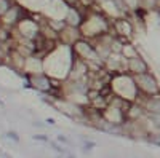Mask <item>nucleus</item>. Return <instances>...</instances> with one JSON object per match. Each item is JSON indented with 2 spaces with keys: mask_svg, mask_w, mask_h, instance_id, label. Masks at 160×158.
<instances>
[{
  "mask_svg": "<svg viewBox=\"0 0 160 158\" xmlns=\"http://www.w3.org/2000/svg\"><path fill=\"white\" fill-rule=\"evenodd\" d=\"M133 80H135L136 88L141 91V93H144L146 96H154V94H158L160 93L158 82L155 80V77L151 72H144V74H139V75H133Z\"/></svg>",
  "mask_w": 160,
  "mask_h": 158,
  "instance_id": "f257e3e1",
  "label": "nucleus"
},
{
  "mask_svg": "<svg viewBox=\"0 0 160 158\" xmlns=\"http://www.w3.org/2000/svg\"><path fill=\"white\" fill-rule=\"evenodd\" d=\"M22 18H26L22 8L19 5H11L3 15L0 16V22H2L3 26H7V27H15Z\"/></svg>",
  "mask_w": 160,
  "mask_h": 158,
  "instance_id": "f03ea898",
  "label": "nucleus"
},
{
  "mask_svg": "<svg viewBox=\"0 0 160 158\" xmlns=\"http://www.w3.org/2000/svg\"><path fill=\"white\" fill-rule=\"evenodd\" d=\"M28 78H29L31 85L35 89L42 91V93H50V91L53 89V86H51V77H48L43 72L42 74H29Z\"/></svg>",
  "mask_w": 160,
  "mask_h": 158,
  "instance_id": "7ed1b4c3",
  "label": "nucleus"
},
{
  "mask_svg": "<svg viewBox=\"0 0 160 158\" xmlns=\"http://www.w3.org/2000/svg\"><path fill=\"white\" fill-rule=\"evenodd\" d=\"M144 72H149V65L144 59H141L139 56L128 59V74L130 75H139Z\"/></svg>",
  "mask_w": 160,
  "mask_h": 158,
  "instance_id": "20e7f679",
  "label": "nucleus"
},
{
  "mask_svg": "<svg viewBox=\"0 0 160 158\" xmlns=\"http://www.w3.org/2000/svg\"><path fill=\"white\" fill-rule=\"evenodd\" d=\"M122 55H123L127 59L135 58V56H138V50L133 46V45H130V43H125L123 48H122Z\"/></svg>",
  "mask_w": 160,
  "mask_h": 158,
  "instance_id": "39448f33",
  "label": "nucleus"
},
{
  "mask_svg": "<svg viewBox=\"0 0 160 158\" xmlns=\"http://www.w3.org/2000/svg\"><path fill=\"white\" fill-rule=\"evenodd\" d=\"M11 5H13L11 0H0V16H2Z\"/></svg>",
  "mask_w": 160,
  "mask_h": 158,
  "instance_id": "423d86ee",
  "label": "nucleus"
},
{
  "mask_svg": "<svg viewBox=\"0 0 160 158\" xmlns=\"http://www.w3.org/2000/svg\"><path fill=\"white\" fill-rule=\"evenodd\" d=\"M7 137H10L11 141H15V142H19V141H21V139L18 137V134H16V131H13V129H11V131H7Z\"/></svg>",
  "mask_w": 160,
  "mask_h": 158,
  "instance_id": "0eeeda50",
  "label": "nucleus"
},
{
  "mask_svg": "<svg viewBox=\"0 0 160 158\" xmlns=\"http://www.w3.org/2000/svg\"><path fill=\"white\" fill-rule=\"evenodd\" d=\"M32 139H34V141H42V142H50L48 136H45V134H34Z\"/></svg>",
  "mask_w": 160,
  "mask_h": 158,
  "instance_id": "6e6552de",
  "label": "nucleus"
},
{
  "mask_svg": "<svg viewBox=\"0 0 160 158\" xmlns=\"http://www.w3.org/2000/svg\"><path fill=\"white\" fill-rule=\"evenodd\" d=\"M56 139H58V142H61V144H66V146H71V144H72V142H71V139H68V137H66V136H62V134H59Z\"/></svg>",
  "mask_w": 160,
  "mask_h": 158,
  "instance_id": "1a4fd4ad",
  "label": "nucleus"
},
{
  "mask_svg": "<svg viewBox=\"0 0 160 158\" xmlns=\"http://www.w3.org/2000/svg\"><path fill=\"white\" fill-rule=\"evenodd\" d=\"M62 2L68 5V7H80L78 5V0H62Z\"/></svg>",
  "mask_w": 160,
  "mask_h": 158,
  "instance_id": "9d476101",
  "label": "nucleus"
},
{
  "mask_svg": "<svg viewBox=\"0 0 160 158\" xmlns=\"http://www.w3.org/2000/svg\"><path fill=\"white\" fill-rule=\"evenodd\" d=\"M68 158H75V156H72V155H68Z\"/></svg>",
  "mask_w": 160,
  "mask_h": 158,
  "instance_id": "9b49d317",
  "label": "nucleus"
}]
</instances>
